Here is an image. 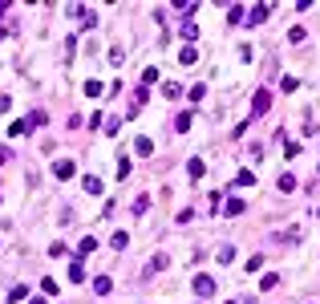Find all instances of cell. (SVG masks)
<instances>
[{
    "instance_id": "obj_10",
    "label": "cell",
    "mask_w": 320,
    "mask_h": 304,
    "mask_svg": "<svg viewBox=\"0 0 320 304\" xmlns=\"http://www.w3.org/2000/svg\"><path fill=\"white\" fill-rule=\"evenodd\" d=\"M178 61H182V65H195V61H199V49H191V45H187V49L178 53Z\"/></svg>"
},
{
    "instance_id": "obj_20",
    "label": "cell",
    "mask_w": 320,
    "mask_h": 304,
    "mask_svg": "<svg viewBox=\"0 0 320 304\" xmlns=\"http://www.w3.org/2000/svg\"><path fill=\"white\" fill-rule=\"evenodd\" d=\"M259 268H264V252H259V256H251V260H247V272H259Z\"/></svg>"
},
{
    "instance_id": "obj_6",
    "label": "cell",
    "mask_w": 320,
    "mask_h": 304,
    "mask_svg": "<svg viewBox=\"0 0 320 304\" xmlns=\"http://www.w3.org/2000/svg\"><path fill=\"white\" fill-rule=\"evenodd\" d=\"M187 171H191V178H203V171H207V162H203V159H191V162H187Z\"/></svg>"
},
{
    "instance_id": "obj_5",
    "label": "cell",
    "mask_w": 320,
    "mask_h": 304,
    "mask_svg": "<svg viewBox=\"0 0 320 304\" xmlns=\"http://www.w3.org/2000/svg\"><path fill=\"white\" fill-rule=\"evenodd\" d=\"M268 13H272L268 4H259V8H251V29H259V20H268Z\"/></svg>"
},
{
    "instance_id": "obj_29",
    "label": "cell",
    "mask_w": 320,
    "mask_h": 304,
    "mask_svg": "<svg viewBox=\"0 0 320 304\" xmlns=\"http://www.w3.org/2000/svg\"><path fill=\"white\" fill-rule=\"evenodd\" d=\"M29 304H45V300H37V296H32V300H29Z\"/></svg>"
},
{
    "instance_id": "obj_13",
    "label": "cell",
    "mask_w": 320,
    "mask_h": 304,
    "mask_svg": "<svg viewBox=\"0 0 320 304\" xmlns=\"http://www.w3.org/2000/svg\"><path fill=\"white\" fill-rule=\"evenodd\" d=\"M191 122H195L191 114H178V118H175V130H178V134H187V130H191Z\"/></svg>"
},
{
    "instance_id": "obj_31",
    "label": "cell",
    "mask_w": 320,
    "mask_h": 304,
    "mask_svg": "<svg viewBox=\"0 0 320 304\" xmlns=\"http://www.w3.org/2000/svg\"><path fill=\"white\" fill-rule=\"evenodd\" d=\"M227 304H231V300H227Z\"/></svg>"
},
{
    "instance_id": "obj_17",
    "label": "cell",
    "mask_w": 320,
    "mask_h": 304,
    "mask_svg": "<svg viewBox=\"0 0 320 304\" xmlns=\"http://www.w3.org/2000/svg\"><path fill=\"white\" fill-rule=\"evenodd\" d=\"M227 215H243V199H227Z\"/></svg>"
},
{
    "instance_id": "obj_28",
    "label": "cell",
    "mask_w": 320,
    "mask_h": 304,
    "mask_svg": "<svg viewBox=\"0 0 320 304\" xmlns=\"http://www.w3.org/2000/svg\"><path fill=\"white\" fill-rule=\"evenodd\" d=\"M8 154H13V150H8V146H0V166H4V159H8Z\"/></svg>"
},
{
    "instance_id": "obj_30",
    "label": "cell",
    "mask_w": 320,
    "mask_h": 304,
    "mask_svg": "<svg viewBox=\"0 0 320 304\" xmlns=\"http://www.w3.org/2000/svg\"><path fill=\"white\" fill-rule=\"evenodd\" d=\"M316 175H320V166H316Z\"/></svg>"
},
{
    "instance_id": "obj_7",
    "label": "cell",
    "mask_w": 320,
    "mask_h": 304,
    "mask_svg": "<svg viewBox=\"0 0 320 304\" xmlns=\"http://www.w3.org/2000/svg\"><path fill=\"white\" fill-rule=\"evenodd\" d=\"M81 187L89 191V195H97V191H101V178H97V175H85V178H81Z\"/></svg>"
},
{
    "instance_id": "obj_19",
    "label": "cell",
    "mask_w": 320,
    "mask_h": 304,
    "mask_svg": "<svg viewBox=\"0 0 320 304\" xmlns=\"http://www.w3.org/2000/svg\"><path fill=\"white\" fill-rule=\"evenodd\" d=\"M235 187H256V175H251V171H243V175L235 178Z\"/></svg>"
},
{
    "instance_id": "obj_14",
    "label": "cell",
    "mask_w": 320,
    "mask_h": 304,
    "mask_svg": "<svg viewBox=\"0 0 320 304\" xmlns=\"http://www.w3.org/2000/svg\"><path fill=\"white\" fill-rule=\"evenodd\" d=\"M146 207H150V199H146V195H138V199H134V207H130V211H134V215H146Z\"/></svg>"
},
{
    "instance_id": "obj_8",
    "label": "cell",
    "mask_w": 320,
    "mask_h": 304,
    "mask_svg": "<svg viewBox=\"0 0 320 304\" xmlns=\"http://www.w3.org/2000/svg\"><path fill=\"white\" fill-rule=\"evenodd\" d=\"M162 97H170V101L182 97V85H178V81H166V85H162Z\"/></svg>"
},
{
    "instance_id": "obj_16",
    "label": "cell",
    "mask_w": 320,
    "mask_h": 304,
    "mask_svg": "<svg viewBox=\"0 0 320 304\" xmlns=\"http://www.w3.org/2000/svg\"><path fill=\"white\" fill-rule=\"evenodd\" d=\"M300 183H296V175H280V191H296Z\"/></svg>"
},
{
    "instance_id": "obj_3",
    "label": "cell",
    "mask_w": 320,
    "mask_h": 304,
    "mask_svg": "<svg viewBox=\"0 0 320 304\" xmlns=\"http://www.w3.org/2000/svg\"><path fill=\"white\" fill-rule=\"evenodd\" d=\"M268 106H272V94H268V89H259V94L251 97V110H256V114H264Z\"/></svg>"
},
{
    "instance_id": "obj_24",
    "label": "cell",
    "mask_w": 320,
    "mask_h": 304,
    "mask_svg": "<svg viewBox=\"0 0 320 304\" xmlns=\"http://www.w3.org/2000/svg\"><path fill=\"white\" fill-rule=\"evenodd\" d=\"M219 264H235V247H223V252H219Z\"/></svg>"
},
{
    "instance_id": "obj_18",
    "label": "cell",
    "mask_w": 320,
    "mask_h": 304,
    "mask_svg": "<svg viewBox=\"0 0 320 304\" xmlns=\"http://www.w3.org/2000/svg\"><path fill=\"white\" fill-rule=\"evenodd\" d=\"M203 94H207V85H191V89H187L191 101H203Z\"/></svg>"
},
{
    "instance_id": "obj_2",
    "label": "cell",
    "mask_w": 320,
    "mask_h": 304,
    "mask_svg": "<svg viewBox=\"0 0 320 304\" xmlns=\"http://www.w3.org/2000/svg\"><path fill=\"white\" fill-rule=\"evenodd\" d=\"M195 292L199 296H215V280L211 276H195Z\"/></svg>"
},
{
    "instance_id": "obj_9",
    "label": "cell",
    "mask_w": 320,
    "mask_h": 304,
    "mask_svg": "<svg viewBox=\"0 0 320 304\" xmlns=\"http://www.w3.org/2000/svg\"><path fill=\"white\" fill-rule=\"evenodd\" d=\"M178 32H182V41H195V37H199V25H195V20H187Z\"/></svg>"
},
{
    "instance_id": "obj_1",
    "label": "cell",
    "mask_w": 320,
    "mask_h": 304,
    "mask_svg": "<svg viewBox=\"0 0 320 304\" xmlns=\"http://www.w3.org/2000/svg\"><path fill=\"white\" fill-rule=\"evenodd\" d=\"M53 175L61 178V183H65V178H73V175H77V166H73V159H57V162H53Z\"/></svg>"
},
{
    "instance_id": "obj_25",
    "label": "cell",
    "mask_w": 320,
    "mask_h": 304,
    "mask_svg": "<svg viewBox=\"0 0 320 304\" xmlns=\"http://www.w3.org/2000/svg\"><path fill=\"white\" fill-rule=\"evenodd\" d=\"M276 284H280V276H264V280H259V288H264V292H272Z\"/></svg>"
},
{
    "instance_id": "obj_4",
    "label": "cell",
    "mask_w": 320,
    "mask_h": 304,
    "mask_svg": "<svg viewBox=\"0 0 320 304\" xmlns=\"http://www.w3.org/2000/svg\"><path fill=\"white\" fill-rule=\"evenodd\" d=\"M89 252H97V240H94V235H85V240H81V247H77V260H81V256H89Z\"/></svg>"
},
{
    "instance_id": "obj_15",
    "label": "cell",
    "mask_w": 320,
    "mask_h": 304,
    "mask_svg": "<svg viewBox=\"0 0 320 304\" xmlns=\"http://www.w3.org/2000/svg\"><path fill=\"white\" fill-rule=\"evenodd\" d=\"M25 296H29L25 284H13V288H8V300H25Z\"/></svg>"
},
{
    "instance_id": "obj_12",
    "label": "cell",
    "mask_w": 320,
    "mask_h": 304,
    "mask_svg": "<svg viewBox=\"0 0 320 304\" xmlns=\"http://www.w3.org/2000/svg\"><path fill=\"white\" fill-rule=\"evenodd\" d=\"M69 280H73V284H81V280H85V272H81V260H73V264H69Z\"/></svg>"
},
{
    "instance_id": "obj_27",
    "label": "cell",
    "mask_w": 320,
    "mask_h": 304,
    "mask_svg": "<svg viewBox=\"0 0 320 304\" xmlns=\"http://www.w3.org/2000/svg\"><path fill=\"white\" fill-rule=\"evenodd\" d=\"M101 89H106V85H101V81H85V94H89V97H97Z\"/></svg>"
},
{
    "instance_id": "obj_23",
    "label": "cell",
    "mask_w": 320,
    "mask_h": 304,
    "mask_svg": "<svg viewBox=\"0 0 320 304\" xmlns=\"http://www.w3.org/2000/svg\"><path fill=\"white\" fill-rule=\"evenodd\" d=\"M113 247H118V252H122V247H130V235L118 231V235H113Z\"/></svg>"
},
{
    "instance_id": "obj_26",
    "label": "cell",
    "mask_w": 320,
    "mask_h": 304,
    "mask_svg": "<svg viewBox=\"0 0 320 304\" xmlns=\"http://www.w3.org/2000/svg\"><path fill=\"white\" fill-rule=\"evenodd\" d=\"M142 81H146V85H154V81H158V69H154V65H150V69H142Z\"/></svg>"
},
{
    "instance_id": "obj_22",
    "label": "cell",
    "mask_w": 320,
    "mask_h": 304,
    "mask_svg": "<svg viewBox=\"0 0 320 304\" xmlns=\"http://www.w3.org/2000/svg\"><path fill=\"white\" fill-rule=\"evenodd\" d=\"M134 150H138V154H150L154 146H150V138H138V142H134Z\"/></svg>"
},
{
    "instance_id": "obj_21",
    "label": "cell",
    "mask_w": 320,
    "mask_h": 304,
    "mask_svg": "<svg viewBox=\"0 0 320 304\" xmlns=\"http://www.w3.org/2000/svg\"><path fill=\"white\" fill-rule=\"evenodd\" d=\"M284 154H288V159H296V154H300V142L288 138V142H284Z\"/></svg>"
},
{
    "instance_id": "obj_11",
    "label": "cell",
    "mask_w": 320,
    "mask_h": 304,
    "mask_svg": "<svg viewBox=\"0 0 320 304\" xmlns=\"http://www.w3.org/2000/svg\"><path fill=\"white\" fill-rule=\"evenodd\" d=\"M94 288H97V296H106V292L113 288V280H110V276H97V280H94Z\"/></svg>"
}]
</instances>
